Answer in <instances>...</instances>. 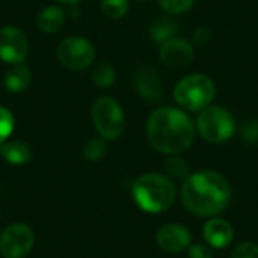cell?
<instances>
[{
    "label": "cell",
    "instance_id": "24",
    "mask_svg": "<svg viewBox=\"0 0 258 258\" xmlns=\"http://www.w3.org/2000/svg\"><path fill=\"white\" fill-rule=\"evenodd\" d=\"M231 258H258V245L254 242H243L234 248Z\"/></svg>",
    "mask_w": 258,
    "mask_h": 258
},
{
    "label": "cell",
    "instance_id": "21",
    "mask_svg": "<svg viewBox=\"0 0 258 258\" xmlns=\"http://www.w3.org/2000/svg\"><path fill=\"white\" fill-rule=\"evenodd\" d=\"M101 11L107 18H122L128 12V0H103Z\"/></svg>",
    "mask_w": 258,
    "mask_h": 258
},
{
    "label": "cell",
    "instance_id": "1",
    "mask_svg": "<svg viewBox=\"0 0 258 258\" xmlns=\"http://www.w3.org/2000/svg\"><path fill=\"white\" fill-rule=\"evenodd\" d=\"M195 135L197 127L183 109L159 107L147 121L148 142L162 154L175 156L189 150Z\"/></svg>",
    "mask_w": 258,
    "mask_h": 258
},
{
    "label": "cell",
    "instance_id": "29",
    "mask_svg": "<svg viewBox=\"0 0 258 258\" xmlns=\"http://www.w3.org/2000/svg\"><path fill=\"white\" fill-rule=\"evenodd\" d=\"M136 2H144V0H136Z\"/></svg>",
    "mask_w": 258,
    "mask_h": 258
},
{
    "label": "cell",
    "instance_id": "17",
    "mask_svg": "<svg viewBox=\"0 0 258 258\" xmlns=\"http://www.w3.org/2000/svg\"><path fill=\"white\" fill-rule=\"evenodd\" d=\"M177 32H178L177 23L169 18H157L151 24V29H150L151 39L154 42H160V44L174 38Z\"/></svg>",
    "mask_w": 258,
    "mask_h": 258
},
{
    "label": "cell",
    "instance_id": "9",
    "mask_svg": "<svg viewBox=\"0 0 258 258\" xmlns=\"http://www.w3.org/2000/svg\"><path fill=\"white\" fill-rule=\"evenodd\" d=\"M29 42L26 35L14 26L0 29V59L6 63H21L27 54Z\"/></svg>",
    "mask_w": 258,
    "mask_h": 258
},
{
    "label": "cell",
    "instance_id": "28",
    "mask_svg": "<svg viewBox=\"0 0 258 258\" xmlns=\"http://www.w3.org/2000/svg\"><path fill=\"white\" fill-rule=\"evenodd\" d=\"M57 2H60V3H63V5H77L80 0H57Z\"/></svg>",
    "mask_w": 258,
    "mask_h": 258
},
{
    "label": "cell",
    "instance_id": "11",
    "mask_svg": "<svg viewBox=\"0 0 258 258\" xmlns=\"http://www.w3.org/2000/svg\"><path fill=\"white\" fill-rule=\"evenodd\" d=\"M159 56L165 65H168L171 68H183L194 60L195 50L189 41L174 36V38L162 42Z\"/></svg>",
    "mask_w": 258,
    "mask_h": 258
},
{
    "label": "cell",
    "instance_id": "6",
    "mask_svg": "<svg viewBox=\"0 0 258 258\" xmlns=\"http://www.w3.org/2000/svg\"><path fill=\"white\" fill-rule=\"evenodd\" d=\"M92 121L98 135L106 141L118 139L122 136L125 128V115L121 104L107 95H103L94 101Z\"/></svg>",
    "mask_w": 258,
    "mask_h": 258
},
{
    "label": "cell",
    "instance_id": "20",
    "mask_svg": "<svg viewBox=\"0 0 258 258\" xmlns=\"http://www.w3.org/2000/svg\"><path fill=\"white\" fill-rule=\"evenodd\" d=\"M106 151H107L106 139H103L101 136L92 138L83 147V157L89 162H97L104 157Z\"/></svg>",
    "mask_w": 258,
    "mask_h": 258
},
{
    "label": "cell",
    "instance_id": "2",
    "mask_svg": "<svg viewBox=\"0 0 258 258\" xmlns=\"http://www.w3.org/2000/svg\"><path fill=\"white\" fill-rule=\"evenodd\" d=\"M184 207L198 218H213L222 213L231 201V187L216 171L190 174L181 187Z\"/></svg>",
    "mask_w": 258,
    "mask_h": 258
},
{
    "label": "cell",
    "instance_id": "22",
    "mask_svg": "<svg viewBox=\"0 0 258 258\" xmlns=\"http://www.w3.org/2000/svg\"><path fill=\"white\" fill-rule=\"evenodd\" d=\"M14 132V115L6 109L0 106V145L6 142Z\"/></svg>",
    "mask_w": 258,
    "mask_h": 258
},
{
    "label": "cell",
    "instance_id": "19",
    "mask_svg": "<svg viewBox=\"0 0 258 258\" xmlns=\"http://www.w3.org/2000/svg\"><path fill=\"white\" fill-rule=\"evenodd\" d=\"M165 169H166V174L171 180L174 178V180H183L184 181L190 175L187 162L181 157H177V154L166 160Z\"/></svg>",
    "mask_w": 258,
    "mask_h": 258
},
{
    "label": "cell",
    "instance_id": "14",
    "mask_svg": "<svg viewBox=\"0 0 258 258\" xmlns=\"http://www.w3.org/2000/svg\"><path fill=\"white\" fill-rule=\"evenodd\" d=\"M0 156L14 166L26 165L32 159V150L30 147L23 141H6L0 145Z\"/></svg>",
    "mask_w": 258,
    "mask_h": 258
},
{
    "label": "cell",
    "instance_id": "8",
    "mask_svg": "<svg viewBox=\"0 0 258 258\" xmlns=\"http://www.w3.org/2000/svg\"><path fill=\"white\" fill-rule=\"evenodd\" d=\"M35 234L26 224L8 225L0 234V255L3 258H24L33 248Z\"/></svg>",
    "mask_w": 258,
    "mask_h": 258
},
{
    "label": "cell",
    "instance_id": "25",
    "mask_svg": "<svg viewBox=\"0 0 258 258\" xmlns=\"http://www.w3.org/2000/svg\"><path fill=\"white\" fill-rule=\"evenodd\" d=\"M242 138L248 144H258V119H252L243 125Z\"/></svg>",
    "mask_w": 258,
    "mask_h": 258
},
{
    "label": "cell",
    "instance_id": "13",
    "mask_svg": "<svg viewBox=\"0 0 258 258\" xmlns=\"http://www.w3.org/2000/svg\"><path fill=\"white\" fill-rule=\"evenodd\" d=\"M203 233L207 245L216 249H222L228 246L234 239V230L231 224L219 218H212L209 222H206Z\"/></svg>",
    "mask_w": 258,
    "mask_h": 258
},
{
    "label": "cell",
    "instance_id": "10",
    "mask_svg": "<svg viewBox=\"0 0 258 258\" xmlns=\"http://www.w3.org/2000/svg\"><path fill=\"white\" fill-rule=\"evenodd\" d=\"M156 242L162 251L169 254H178L190 246L192 234L184 225L171 222L159 228L156 234Z\"/></svg>",
    "mask_w": 258,
    "mask_h": 258
},
{
    "label": "cell",
    "instance_id": "27",
    "mask_svg": "<svg viewBox=\"0 0 258 258\" xmlns=\"http://www.w3.org/2000/svg\"><path fill=\"white\" fill-rule=\"evenodd\" d=\"M210 39H212V32H210L207 27H200V29H197L195 33H194V41H195L197 44H200V45L207 44Z\"/></svg>",
    "mask_w": 258,
    "mask_h": 258
},
{
    "label": "cell",
    "instance_id": "7",
    "mask_svg": "<svg viewBox=\"0 0 258 258\" xmlns=\"http://www.w3.org/2000/svg\"><path fill=\"white\" fill-rule=\"evenodd\" d=\"M60 65L71 71H82L88 68L95 59V48L83 36H68L65 38L56 51Z\"/></svg>",
    "mask_w": 258,
    "mask_h": 258
},
{
    "label": "cell",
    "instance_id": "16",
    "mask_svg": "<svg viewBox=\"0 0 258 258\" xmlns=\"http://www.w3.org/2000/svg\"><path fill=\"white\" fill-rule=\"evenodd\" d=\"M30 70L26 65L17 63L5 76V86L9 92H21L30 85Z\"/></svg>",
    "mask_w": 258,
    "mask_h": 258
},
{
    "label": "cell",
    "instance_id": "23",
    "mask_svg": "<svg viewBox=\"0 0 258 258\" xmlns=\"http://www.w3.org/2000/svg\"><path fill=\"white\" fill-rule=\"evenodd\" d=\"M159 3L169 14H184L195 5V0H159Z\"/></svg>",
    "mask_w": 258,
    "mask_h": 258
},
{
    "label": "cell",
    "instance_id": "15",
    "mask_svg": "<svg viewBox=\"0 0 258 258\" xmlns=\"http://www.w3.org/2000/svg\"><path fill=\"white\" fill-rule=\"evenodd\" d=\"M63 23H65V12L59 6H47L36 17L38 27L45 33L57 32L63 26Z\"/></svg>",
    "mask_w": 258,
    "mask_h": 258
},
{
    "label": "cell",
    "instance_id": "26",
    "mask_svg": "<svg viewBox=\"0 0 258 258\" xmlns=\"http://www.w3.org/2000/svg\"><path fill=\"white\" fill-rule=\"evenodd\" d=\"M189 257L190 258H213L212 246L204 243H197L189 246Z\"/></svg>",
    "mask_w": 258,
    "mask_h": 258
},
{
    "label": "cell",
    "instance_id": "4",
    "mask_svg": "<svg viewBox=\"0 0 258 258\" xmlns=\"http://www.w3.org/2000/svg\"><path fill=\"white\" fill-rule=\"evenodd\" d=\"M175 103L187 112H201L212 104L216 86L215 82L204 74H190L183 77L174 88Z\"/></svg>",
    "mask_w": 258,
    "mask_h": 258
},
{
    "label": "cell",
    "instance_id": "5",
    "mask_svg": "<svg viewBox=\"0 0 258 258\" xmlns=\"http://www.w3.org/2000/svg\"><path fill=\"white\" fill-rule=\"evenodd\" d=\"M197 130L210 144H224L236 132V121L230 110L221 106H207L197 118Z\"/></svg>",
    "mask_w": 258,
    "mask_h": 258
},
{
    "label": "cell",
    "instance_id": "12",
    "mask_svg": "<svg viewBox=\"0 0 258 258\" xmlns=\"http://www.w3.org/2000/svg\"><path fill=\"white\" fill-rule=\"evenodd\" d=\"M133 83L138 94L148 103H157L163 97V86L157 71L151 67H141L135 71Z\"/></svg>",
    "mask_w": 258,
    "mask_h": 258
},
{
    "label": "cell",
    "instance_id": "3",
    "mask_svg": "<svg viewBox=\"0 0 258 258\" xmlns=\"http://www.w3.org/2000/svg\"><path fill=\"white\" fill-rule=\"evenodd\" d=\"M136 206L147 213H162L168 210L177 197L174 181L163 174L148 172L136 178L132 187Z\"/></svg>",
    "mask_w": 258,
    "mask_h": 258
},
{
    "label": "cell",
    "instance_id": "18",
    "mask_svg": "<svg viewBox=\"0 0 258 258\" xmlns=\"http://www.w3.org/2000/svg\"><path fill=\"white\" fill-rule=\"evenodd\" d=\"M115 70L109 62H98L92 71V82L98 88H110L115 83Z\"/></svg>",
    "mask_w": 258,
    "mask_h": 258
}]
</instances>
